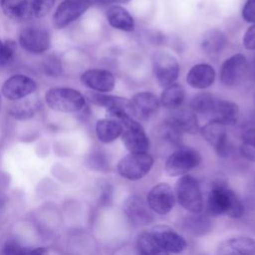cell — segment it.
Wrapping results in <instances>:
<instances>
[{
  "label": "cell",
  "instance_id": "cell-3",
  "mask_svg": "<svg viewBox=\"0 0 255 255\" xmlns=\"http://www.w3.org/2000/svg\"><path fill=\"white\" fill-rule=\"evenodd\" d=\"M175 197L179 204L190 213L201 212L203 208V198L199 183L191 175L183 174L176 181Z\"/></svg>",
  "mask_w": 255,
  "mask_h": 255
},
{
  "label": "cell",
  "instance_id": "cell-12",
  "mask_svg": "<svg viewBox=\"0 0 255 255\" xmlns=\"http://www.w3.org/2000/svg\"><path fill=\"white\" fill-rule=\"evenodd\" d=\"M175 193L167 183L154 185L146 195V202L150 209L157 214H166L172 210L175 203Z\"/></svg>",
  "mask_w": 255,
  "mask_h": 255
},
{
  "label": "cell",
  "instance_id": "cell-25",
  "mask_svg": "<svg viewBox=\"0 0 255 255\" xmlns=\"http://www.w3.org/2000/svg\"><path fill=\"white\" fill-rule=\"evenodd\" d=\"M227 42L225 34L219 29H210L206 31L201 40V48L208 56L218 55Z\"/></svg>",
  "mask_w": 255,
  "mask_h": 255
},
{
  "label": "cell",
  "instance_id": "cell-15",
  "mask_svg": "<svg viewBox=\"0 0 255 255\" xmlns=\"http://www.w3.org/2000/svg\"><path fill=\"white\" fill-rule=\"evenodd\" d=\"M199 129L201 136L212 145L217 154L223 156L227 153V129L224 124L211 119Z\"/></svg>",
  "mask_w": 255,
  "mask_h": 255
},
{
  "label": "cell",
  "instance_id": "cell-11",
  "mask_svg": "<svg viewBox=\"0 0 255 255\" xmlns=\"http://www.w3.org/2000/svg\"><path fill=\"white\" fill-rule=\"evenodd\" d=\"M160 254L181 253L186 247L185 239L172 228L165 225H157L150 229Z\"/></svg>",
  "mask_w": 255,
  "mask_h": 255
},
{
  "label": "cell",
  "instance_id": "cell-16",
  "mask_svg": "<svg viewBox=\"0 0 255 255\" xmlns=\"http://www.w3.org/2000/svg\"><path fill=\"white\" fill-rule=\"evenodd\" d=\"M81 82L92 91L108 93L116 85L115 76L108 70L90 69L85 71L81 76Z\"/></svg>",
  "mask_w": 255,
  "mask_h": 255
},
{
  "label": "cell",
  "instance_id": "cell-35",
  "mask_svg": "<svg viewBox=\"0 0 255 255\" xmlns=\"http://www.w3.org/2000/svg\"><path fill=\"white\" fill-rule=\"evenodd\" d=\"M43 70L49 75L56 77L62 73V66L60 60L55 56H49L43 62Z\"/></svg>",
  "mask_w": 255,
  "mask_h": 255
},
{
  "label": "cell",
  "instance_id": "cell-8",
  "mask_svg": "<svg viewBox=\"0 0 255 255\" xmlns=\"http://www.w3.org/2000/svg\"><path fill=\"white\" fill-rule=\"evenodd\" d=\"M18 40L20 46L25 51L32 54H42L51 47L49 31L39 25L24 27L19 33Z\"/></svg>",
  "mask_w": 255,
  "mask_h": 255
},
{
  "label": "cell",
  "instance_id": "cell-14",
  "mask_svg": "<svg viewBox=\"0 0 255 255\" xmlns=\"http://www.w3.org/2000/svg\"><path fill=\"white\" fill-rule=\"evenodd\" d=\"M124 211L129 222L136 226H146L153 221V211L148 206L146 200L140 196L132 195L124 204Z\"/></svg>",
  "mask_w": 255,
  "mask_h": 255
},
{
  "label": "cell",
  "instance_id": "cell-19",
  "mask_svg": "<svg viewBox=\"0 0 255 255\" xmlns=\"http://www.w3.org/2000/svg\"><path fill=\"white\" fill-rule=\"evenodd\" d=\"M220 255H253L255 254V239L247 236L229 238L218 246Z\"/></svg>",
  "mask_w": 255,
  "mask_h": 255
},
{
  "label": "cell",
  "instance_id": "cell-39",
  "mask_svg": "<svg viewBox=\"0 0 255 255\" xmlns=\"http://www.w3.org/2000/svg\"><path fill=\"white\" fill-rule=\"evenodd\" d=\"M243 46L247 50H255V23L246 30L243 36Z\"/></svg>",
  "mask_w": 255,
  "mask_h": 255
},
{
  "label": "cell",
  "instance_id": "cell-28",
  "mask_svg": "<svg viewBox=\"0 0 255 255\" xmlns=\"http://www.w3.org/2000/svg\"><path fill=\"white\" fill-rule=\"evenodd\" d=\"M218 99L210 93H201L196 95L190 103V107L195 114L210 117Z\"/></svg>",
  "mask_w": 255,
  "mask_h": 255
},
{
  "label": "cell",
  "instance_id": "cell-18",
  "mask_svg": "<svg viewBox=\"0 0 255 255\" xmlns=\"http://www.w3.org/2000/svg\"><path fill=\"white\" fill-rule=\"evenodd\" d=\"M35 0H0L4 15L13 21H27L34 18Z\"/></svg>",
  "mask_w": 255,
  "mask_h": 255
},
{
  "label": "cell",
  "instance_id": "cell-29",
  "mask_svg": "<svg viewBox=\"0 0 255 255\" xmlns=\"http://www.w3.org/2000/svg\"><path fill=\"white\" fill-rule=\"evenodd\" d=\"M18 102V101H15ZM39 110V102L36 100H25L18 102L10 108V115L18 120H27L32 118Z\"/></svg>",
  "mask_w": 255,
  "mask_h": 255
},
{
  "label": "cell",
  "instance_id": "cell-41",
  "mask_svg": "<svg viewBox=\"0 0 255 255\" xmlns=\"http://www.w3.org/2000/svg\"><path fill=\"white\" fill-rule=\"evenodd\" d=\"M250 76L252 77V79L255 81V61L253 62V65H252V68L250 69Z\"/></svg>",
  "mask_w": 255,
  "mask_h": 255
},
{
  "label": "cell",
  "instance_id": "cell-30",
  "mask_svg": "<svg viewBox=\"0 0 255 255\" xmlns=\"http://www.w3.org/2000/svg\"><path fill=\"white\" fill-rule=\"evenodd\" d=\"M136 248L141 254H160L150 230L141 231L136 237Z\"/></svg>",
  "mask_w": 255,
  "mask_h": 255
},
{
  "label": "cell",
  "instance_id": "cell-20",
  "mask_svg": "<svg viewBox=\"0 0 255 255\" xmlns=\"http://www.w3.org/2000/svg\"><path fill=\"white\" fill-rule=\"evenodd\" d=\"M215 80V70L212 66L200 63L194 65L187 73L186 82L193 89H206L210 87Z\"/></svg>",
  "mask_w": 255,
  "mask_h": 255
},
{
  "label": "cell",
  "instance_id": "cell-21",
  "mask_svg": "<svg viewBox=\"0 0 255 255\" xmlns=\"http://www.w3.org/2000/svg\"><path fill=\"white\" fill-rule=\"evenodd\" d=\"M109 24L118 30L125 32H132L134 30V20L129 12L123 6L112 5L106 12Z\"/></svg>",
  "mask_w": 255,
  "mask_h": 255
},
{
  "label": "cell",
  "instance_id": "cell-37",
  "mask_svg": "<svg viewBox=\"0 0 255 255\" xmlns=\"http://www.w3.org/2000/svg\"><path fill=\"white\" fill-rule=\"evenodd\" d=\"M3 254H31V249H28L27 247L21 246L18 242L14 240H8L1 251Z\"/></svg>",
  "mask_w": 255,
  "mask_h": 255
},
{
  "label": "cell",
  "instance_id": "cell-7",
  "mask_svg": "<svg viewBox=\"0 0 255 255\" xmlns=\"http://www.w3.org/2000/svg\"><path fill=\"white\" fill-rule=\"evenodd\" d=\"M90 0H63L56 8L52 23L56 29H64L83 16L92 6Z\"/></svg>",
  "mask_w": 255,
  "mask_h": 255
},
{
  "label": "cell",
  "instance_id": "cell-17",
  "mask_svg": "<svg viewBox=\"0 0 255 255\" xmlns=\"http://www.w3.org/2000/svg\"><path fill=\"white\" fill-rule=\"evenodd\" d=\"M132 116L138 120L146 121L153 116L159 107V101L150 92H139L130 100Z\"/></svg>",
  "mask_w": 255,
  "mask_h": 255
},
{
  "label": "cell",
  "instance_id": "cell-6",
  "mask_svg": "<svg viewBox=\"0 0 255 255\" xmlns=\"http://www.w3.org/2000/svg\"><path fill=\"white\" fill-rule=\"evenodd\" d=\"M151 61L155 79L160 87L164 88L175 82L180 68L173 55L165 51H157L152 55Z\"/></svg>",
  "mask_w": 255,
  "mask_h": 255
},
{
  "label": "cell",
  "instance_id": "cell-13",
  "mask_svg": "<svg viewBox=\"0 0 255 255\" xmlns=\"http://www.w3.org/2000/svg\"><path fill=\"white\" fill-rule=\"evenodd\" d=\"M37 89L36 82L22 74L13 75L2 85L3 96L10 101H20L34 93Z\"/></svg>",
  "mask_w": 255,
  "mask_h": 255
},
{
  "label": "cell",
  "instance_id": "cell-42",
  "mask_svg": "<svg viewBox=\"0 0 255 255\" xmlns=\"http://www.w3.org/2000/svg\"><path fill=\"white\" fill-rule=\"evenodd\" d=\"M0 109H1V97H0Z\"/></svg>",
  "mask_w": 255,
  "mask_h": 255
},
{
  "label": "cell",
  "instance_id": "cell-40",
  "mask_svg": "<svg viewBox=\"0 0 255 255\" xmlns=\"http://www.w3.org/2000/svg\"><path fill=\"white\" fill-rule=\"evenodd\" d=\"M92 4H99V5H108L114 3H127L129 0H90Z\"/></svg>",
  "mask_w": 255,
  "mask_h": 255
},
{
  "label": "cell",
  "instance_id": "cell-23",
  "mask_svg": "<svg viewBox=\"0 0 255 255\" xmlns=\"http://www.w3.org/2000/svg\"><path fill=\"white\" fill-rule=\"evenodd\" d=\"M210 117L224 124L226 127L232 126L238 120L239 108L234 102L218 100Z\"/></svg>",
  "mask_w": 255,
  "mask_h": 255
},
{
  "label": "cell",
  "instance_id": "cell-1",
  "mask_svg": "<svg viewBox=\"0 0 255 255\" xmlns=\"http://www.w3.org/2000/svg\"><path fill=\"white\" fill-rule=\"evenodd\" d=\"M207 209L212 216L226 215L230 218H240L244 214L241 200L220 179L212 183L207 198Z\"/></svg>",
  "mask_w": 255,
  "mask_h": 255
},
{
  "label": "cell",
  "instance_id": "cell-22",
  "mask_svg": "<svg viewBox=\"0 0 255 255\" xmlns=\"http://www.w3.org/2000/svg\"><path fill=\"white\" fill-rule=\"evenodd\" d=\"M168 121L182 132L194 134L199 130L197 117L193 111L176 108L170 114Z\"/></svg>",
  "mask_w": 255,
  "mask_h": 255
},
{
  "label": "cell",
  "instance_id": "cell-5",
  "mask_svg": "<svg viewBox=\"0 0 255 255\" xmlns=\"http://www.w3.org/2000/svg\"><path fill=\"white\" fill-rule=\"evenodd\" d=\"M200 162L201 155L195 148L182 146L167 157L164 167L169 176H179L194 169Z\"/></svg>",
  "mask_w": 255,
  "mask_h": 255
},
{
  "label": "cell",
  "instance_id": "cell-36",
  "mask_svg": "<svg viewBox=\"0 0 255 255\" xmlns=\"http://www.w3.org/2000/svg\"><path fill=\"white\" fill-rule=\"evenodd\" d=\"M56 0H35L34 18H43L54 8Z\"/></svg>",
  "mask_w": 255,
  "mask_h": 255
},
{
  "label": "cell",
  "instance_id": "cell-10",
  "mask_svg": "<svg viewBox=\"0 0 255 255\" xmlns=\"http://www.w3.org/2000/svg\"><path fill=\"white\" fill-rule=\"evenodd\" d=\"M246 57L237 53L226 59L220 69V81L226 87H235L241 83L248 73Z\"/></svg>",
  "mask_w": 255,
  "mask_h": 255
},
{
  "label": "cell",
  "instance_id": "cell-31",
  "mask_svg": "<svg viewBox=\"0 0 255 255\" xmlns=\"http://www.w3.org/2000/svg\"><path fill=\"white\" fill-rule=\"evenodd\" d=\"M240 152L247 160L255 162V128L243 132L240 143Z\"/></svg>",
  "mask_w": 255,
  "mask_h": 255
},
{
  "label": "cell",
  "instance_id": "cell-32",
  "mask_svg": "<svg viewBox=\"0 0 255 255\" xmlns=\"http://www.w3.org/2000/svg\"><path fill=\"white\" fill-rule=\"evenodd\" d=\"M160 134L164 139L170 143H173L174 145L179 144L182 137V131H180L168 120L162 124V127L160 128Z\"/></svg>",
  "mask_w": 255,
  "mask_h": 255
},
{
  "label": "cell",
  "instance_id": "cell-9",
  "mask_svg": "<svg viewBox=\"0 0 255 255\" xmlns=\"http://www.w3.org/2000/svg\"><path fill=\"white\" fill-rule=\"evenodd\" d=\"M122 139L130 152H145L149 148V138L141 125L129 118L123 124Z\"/></svg>",
  "mask_w": 255,
  "mask_h": 255
},
{
  "label": "cell",
  "instance_id": "cell-38",
  "mask_svg": "<svg viewBox=\"0 0 255 255\" xmlns=\"http://www.w3.org/2000/svg\"><path fill=\"white\" fill-rule=\"evenodd\" d=\"M242 17L248 23H255V0H247L242 9Z\"/></svg>",
  "mask_w": 255,
  "mask_h": 255
},
{
  "label": "cell",
  "instance_id": "cell-27",
  "mask_svg": "<svg viewBox=\"0 0 255 255\" xmlns=\"http://www.w3.org/2000/svg\"><path fill=\"white\" fill-rule=\"evenodd\" d=\"M200 212L191 213L183 220V228L192 235H203L211 230V222L206 216L200 215Z\"/></svg>",
  "mask_w": 255,
  "mask_h": 255
},
{
  "label": "cell",
  "instance_id": "cell-24",
  "mask_svg": "<svg viewBox=\"0 0 255 255\" xmlns=\"http://www.w3.org/2000/svg\"><path fill=\"white\" fill-rule=\"evenodd\" d=\"M123 131V125L113 119L107 118L96 123V134L100 141L109 143L117 139Z\"/></svg>",
  "mask_w": 255,
  "mask_h": 255
},
{
  "label": "cell",
  "instance_id": "cell-4",
  "mask_svg": "<svg viewBox=\"0 0 255 255\" xmlns=\"http://www.w3.org/2000/svg\"><path fill=\"white\" fill-rule=\"evenodd\" d=\"M153 157L145 152H129L117 165L119 174L128 180H138L144 177L153 165Z\"/></svg>",
  "mask_w": 255,
  "mask_h": 255
},
{
  "label": "cell",
  "instance_id": "cell-26",
  "mask_svg": "<svg viewBox=\"0 0 255 255\" xmlns=\"http://www.w3.org/2000/svg\"><path fill=\"white\" fill-rule=\"evenodd\" d=\"M184 88L180 84L172 83L164 87V90L162 91L160 96V104L166 109L174 110L180 107V105L184 101Z\"/></svg>",
  "mask_w": 255,
  "mask_h": 255
},
{
  "label": "cell",
  "instance_id": "cell-34",
  "mask_svg": "<svg viewBox=\"0 0 255 255\" xmlns=\"http://www.w3.org/2000/svg\"><path fill=\"white\" fill-rule=\"evenodd\" d=\"M86 97L88 99V101L96 106H100V107H104V108H108L111 106V104L113 103L115 96L112 95H106L105 93L102 92H97V91H90L87 92Z\"/></svg>",
  "mask_w": 255,
  "mask_h": 255
},
{
  "label": "cell",
  "instance_id": "cell-33",
  "mask_svg": "<svg viewBox=\"0 0 255 255\" xmlns=\"http://www.w3.org/2000/svg\"><path fill=\"white\" fill-rule=\"evenodd\" d=\"M16 53V43L13 40L2 42L0 39V66L8 65L12 62Z\"/></svg>",
  "mask_w": 255,
  "mask_h": 255
},
{
  "label": "cell",
  "instance_id": "cell-2",
  "mask_svg": "<svg viewBox=\"0 0 255 255\" xmlns=\"http://www.w3.org/2000/svg\"><path fill=\"white\" fill-rule=\"evenodd\" d=\"M47 106L60 113L80 112L86 104L85 97L77 90L67 87H57L48 90L45 94Z\"/></svg>",
  "mask_w": 255,
  "mask_h": 255
}]
</instances>
